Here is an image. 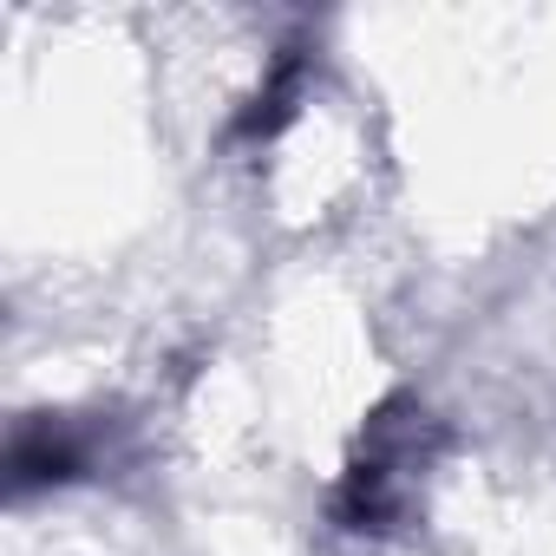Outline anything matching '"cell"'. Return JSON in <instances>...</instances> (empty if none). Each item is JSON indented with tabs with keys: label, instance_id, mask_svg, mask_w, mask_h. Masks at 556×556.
<instances>
[{
	"label": "cell",
	"instance_id": "obj_1",
	"mask_svg": "<svg viewBox=\"0 0 556 556\" xmlns=\"http://www.w3.org/2000/svg\"><path fill=\"white\" fill-rule=\"evenodd\" d=\"M8 471H14V491L60 484V478H73V471H79V445H73L66 432H53V426H27V432L14 439Z\"/></svg>",
	"mask_w": 556,
	"mask_h": 556
}]
</instances>
